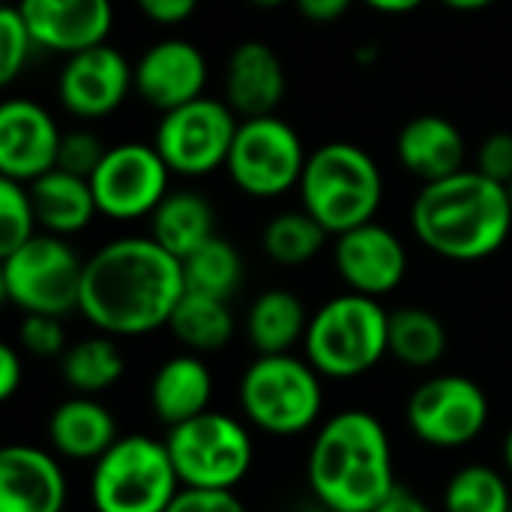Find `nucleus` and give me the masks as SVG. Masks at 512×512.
I'll return each mask as SVG.
<instances>
[{"label": "nucleus", "instance_id": "36", "mask_svg": "<svg viewBox=\"0 0 512 512\" xmlns=\"http://www.w3.org/2000/svg\"><path fill=\"white\" fill-rule=\"evenodd\" d=\"M18 342L33 357L66 354V330L54 315H24L18 327Z\"/></svg>", "mask_w": 512, "mask_h": 512}, {"label": "nucleus", "instance_id": "3", "mask_svg": "<svg viewBox=\"0 0 512 512\" xmlns=\"http://www.w3.org/2000/svg\"><path fill=\"white\" fill-rule=\"evenodd\" d=\"M309 486L324 510L372 512L399 483L390 435L369 411L330 417L309 450Z\"/></svg>", "mask_w": 512, "mask_h": 512}, {"label": "nucleus", "instance_id": "26", "mask_svg": "<svg viewBox=\"0 0 512 512\" xmlns=\"http://www.w3.org/2000/svg\"><path fill=\"white\" fill-rule=\"evenodd\" d=\"M309 315L294 291L273 288L255 297L246 312V336L258 354H291L306 339Z\"/></svg>", "mask_w": 512, "mask_h": 512}, {"label": "nucleus", "instance_id": "25", "mask_svg": "<svg viewBox=\"0 0 512 512\" xmlns=\"http://www.w3.org/2000/svg\"><path fill=\"white\" fill-rule=\"evenodd\" d=\"M150 237L165 252L186 261L195 249L216 237V213L198 192H168L150 216Z\"/></svg>", "mask_w": 512, "mask_h": 512}, {"label": "nucleus", "instance_id": "16", "mask_svg": "<svg viewBox=\"0 0 512 512\" xmlns=\"http://www.w3.org/2000/svg\"><path fill=\"white\" fill-rule=\"evenodd\" d=\"M333 258L345 285L354 294L375 300L396 291L408 273V252L402 240L378 222H366L348 234H339Z\"/></svg>", "mask_w": 512, "mask_h": 512}, {"label": "nucleus", "instance_id": "47", "mask_svg": "<svg viewBox=\"0 0 512 512\" xmlns=\"http://www.w3.org/2000/svg\"><path fill=\"white\" fill-rule=\"evenodd\" d=\"M507 192H510V201H512V180H510V183H507Z\"/></svg>", "mask_w": 512, "mask_h": 512}, {"label": "nucleus", "instance_id": "28", "mask_svg": "<svg viewBox=\"0 0 512 512\" xmlns=\"http://www.w3.org/2000/svg\"><path fill=\"white\" fill-rule=\"evenodd\" d=\"M123 369H126L123 351L114 342V336H105V333L81 339L78 345L66 348L63 363H60L63 381L81 396H96L114 387L123 378Z\"/></svg>", "mask_w": 512, "mask_h": 512}, {"label": "nucleus", "instance_id": "42", "mask_svg": "<svg viewBox=\"0 0 512 512\" xmlns=\"http://www.w3.org/2000/svg\"><path fill=\"white\" fill-rule=\"evenodd\" d=\"M372 512H432L429 510V504L423 501V498H417L411 489H405V486H396L378 507Z\"/></svg>", "mask_w": 512, "mask_h": 512}, {"label": "nucleus", "instance_id": "12", "mask_svg": "<svg viewBox=\"0 0 512 512\" xmlns=\"http://www.w3.org/2000/svg\"><path fill=\"white\" fill-rule=\"evenodd\" d=\"M405 417L414 438L426 447L459 450L483 435L489 399L486 390L465 375H435L411 393Z\"/></svg>", "mask_w": 512, "mask_h": 512}, {"label": "nucleus", "instance_id": "39", "mask_svg": "<svg viewBox=\"0 0 512 512\" xmlns=\"http://www.w3.org/2000/svg\"><path fill=\"white\" fill-rule=\"evenodd\" d=\"M135 3L156 24H180L198 9V0H135Z\"/></svg>", "mask_w": 512, "mask_h": 512}, {"label": "nucleus", "instance_id": "43", "mask_svg": "<svg viewBox=\"0 0 512 512\" xmlns=\"http://www.w3.org/2000/svg\"><path fill=\"white\" fill-rule=\"evenodd\" d=\"M363 3H369L372 9L387 12V15H402V12H411V9L423 6L426 0H363Z\"/></svg>", "mask_w": 512, "mask_h": 512}, {"label": "nucleus", "instance_id": "18", "mask_svg": "<svg viewBox=\"0 0 512 512\" xmlns=\"http://www.w3.org/2000/svg\"><path fill=\"white\" fill-rule=\"evenodd\" d=\"M207 60L198 45L186 39H162L150 45L135 63V90L138 96L165 111H174L186 102L204 96Z\"/></svg>", "mask_w": 512, "mask_h": 512}, {"label": "nucleus", "instance_id": "40", "mask_svg": "<svg viewBox=\"0 0 512 512\" xmlns=\"http://www.w3.org/2000/svg\"><path fill=\"white\" fill-rule=\"evenodd\" d=\"M24 381V363L12 345H0V399H12Z\"/></svg>", "mask_w": 512, "mask_h": 512}, {"label": "nucleus", "instance_id": "30", "mask_svg": "<svg viewBox=\"0 0 512 512\" xmlns=\"http://www.w3.org/2000/svg\"><path fill=\"white\" fill-rule=\"evenodd\" d=\"M183 279L186 291L228 303L243 285V258L228 240L213 237L183 261Z\"/></svg>", "mask_w": 512, "mask_h": 512}, {"label": "nucleus", "instance_id": "48", "mask_svg": "<svg viewBox=\"0 0 512 512\" xmlns=\"http://www.w3.org/2000/svg\"><path fill=\"white\" fill-rule=\"evenodd\" d=\"M327 512H333V510H327Z\"/></svg>", "mask_w": 512, "mask_h": 512}, {"label": "nucleus", "instance_id": "45", "mask_svg": "<svg viewBox=\"0 0 512 512\" xmlns=\"http://www.w3.org/2000/svg\"><path fill=\"white\" fill-rule=\"evenodd\" d=\"M246 3H252V6H258V9H279V6H285L288 0H246Z\"/></svg>", "mask_w": 512, "mask_h": 512}, {"label": "nucleus", "instance_id": "22", "mask_svg": "<svg viewBox=\"0 0 512 512\" xmlns=\"http://www.w3.org/2000/svg\"><path fill=\"white\" fill-rule=\"evenodd\" d=\"M213 375L198 354H177L165 360L150 384V408L168 429L210 411Z\"/></svg>", "mask_w": 512, "mask_h": 512}, {"label": "nucleus", "instance_id": "27", "mask_svg": "<svg viewBox=\"0 0 512 512\" xmlns=\"http://www.w3.org/2000/svg\"><path fill=\"white\" fill-rule=\"evenodd\" d=\"M168 327L189 348V354L222 351L234 339V315L228 303L216 297L192 294V291L183 294Z\"/></svg>", "mask_w": 512, "mask_h": 512}, {"label": "nucleus", "instance_id": "21", "mask_svg": "<svg viewBox=\"0 0 512 512\" xmlns=\"http://www.w3.org/2000/svg\"><path fill=\"white\" fill-rule=\"evenodd\" d=\"M396 156L405 171L423 183H435L465 171V138L453 120L441 114H420L402 126Z\"/></svg>", "mask_w": 512, "mask_h": 512}, {"label": "nucleus", "instance_id": "17", "mask_svg": "<svg viewBox=\"0 0 512 512\" xmlns=\"http://www.w3.org/2000/svg\"><path fill=\"white\" fill-rule=\"evenodd\" d=\"M33 42L66 57L102 45L111 33V0H18Z\"/></svg>", "mask_w": 512, "mask_h": 512}, {"label": "nucleus", "instance_id": "20", "mask_svg": "<svg viewBox=\"0 0 512 512\" xmlns=\"http://www.w3.org/2000/svg\"><path fill=\"white\" fill-rule=\"evenodd\" d=\"M225 96L240 120L270 117L285 96V66L279 54L258 39L240 42L228 57Z\"/></svg>", "mask_w": 512, "mask_h": 512}, {"label": "nucleus", "instance_id": "35", "mask_svg": "<svg viewBox=\"0 0 512 512\" xmlns=\"http://www.w3.org/2000/svg\"><path fill=\"white\" fill-rule=\"evenodd\" d=\"M105 153H108V147L102 144L99 135H93L87 129H72V132H63V138H60L57 168L90 180L96 174V168L102 165Z\"/></svg>", "mask_w": 512, "mask_h": 512}, {"label": "nucleus", "instance_id": "13", "mask_svg": "<svg viewBox=\"0 0 512 512\" xmlns=\"http://www.w3.org/2000/svg\"><path fill=\"white\" fill-rule=\"evenodd\" d=\"M168 174L171 168L156 147L138 141L108 147L102 165L90 177L99 213L117 222L153 216L168 195Z\"/></svg>", "mask_w": 512, "mask_h": 512}, {"label": "nucleus", "instance_id": "32", "mask_svg": "<svg viewBox=\"0 0 512 512\" xmlns=\"http://www.w3.org/2000/svg\"><path fill=\"white\" fill-rule=\"evenodd\" d=\"M512 498L504 474L489 465L456 471L444 489V512H510Z\"/></svg>", "mask_w": 512, "mask_h": 512}, {"label": "nucleus", "instance_id": "24", "mask_svg": "<svg viewBox=\"0 0 512 512\" xmlns=\"http://www.w3.org/2000/svg\"><path fill=\"white\" fill-rule=\"evenodd\" d=\"M27 189H30V201L36 210V222L39 228H45V234H54V237L78 234L99 213L90 180L75 177L69 171L54 168L42 174L39 180L27 183Z\"/></svg>", "mask_w": 512, "mask_h": 512}, {"label": "nucleus", "instance_id": "2", "mask_svg": "<svg viewBox=\"0 0 512 512\" xmlns=\"http://www.w3.org/2000/svg\"><path fill=\"white\" fill-rule=\"evenodd\" d=\"M411 228L429 252L447 261H483L510 237V192L477 168L423 183L411 207Z\"/></svg>", "mask_w": 512, "mask_h": 512}, {"label": "nucleus", "instance_id": "23", "mask_svg": "<svg viewBox=\"0 0 512 512\" xmlns=\"http://www.w3.org/2000/svg\"><path fill=\"white\" fill-rule=\"evenodd\" d=\"M48 441L72 462H96L117 444V423L96 399L72 396L51 411Z\"/></svg>", "mask_w": 512, "mask_h": 512}, {"label": "nucleus", "instance_id": "46", "mask_svg": "<svg viewBox=\"0 0 512 512\" xmlns=\"http://www.w3.org/2000/svg\"><path fill=\"white\" fill-rule=\"evenodd\" d=\"M504 465H507V471L512 474V429L507 432V441H504Z\"/></svg>", "mask_w": 512, "mask_h": 512}, {"label": "nucleus", "instance_id": "8", "mask_svg": "<svg viewBox=\"0 0 512 512\" xmlns=\"http://www.w3.org/2000/svg\"><path fill=\"white\" fill-rule=\"evenodd\" d=\"M165 447L183 489L234 492L255 459L249 429L222 411H204L168 429Z\"/></svg>", "mask_w": 512, "mask_h": 512}, {"label": "nucleus", "instance_id": "34", "mask_svg": "<svg viewBox=\"0 0 512 512\" xmlns=\"http://www.w3.org/2000/svg\"><path fill=\"white\" fill-rule=\"evenodd\" d=\"M36 48L21 12L15 6L0 9V81L12 84L15 75L24 69L30 51Z\"/></svg>", "mask_w": 512, "mask_h": 512}, {"label": "nucleus", "instance_id": "38", "mask_svg": "<svg viewBox=\"0 0 512 512\" xmlns=\"http://www.w3.org/2000/svg\"><path fill=\"white\" fill-rule=\"evenodd\" d=\"M165 512H246V507L234 492L180 489V495Z\"/></svg>", "mask_w": 512, "mask_h": 512}, {"label": "nucleus", "instance_id": "11", "mask_svg": "<svg viewBox=\"0 0 512 512\" xmlns=\"http://www.w3.org/2000/svg\"><path fill=\"white\" fill-rule=\"evenodd\" d=\"M237 126L240 120L228 102L201 96L162 114L153 147L171 174L204 177L216 168H225Z\"/></svg>", "mask_w": 512, "mask_h": 512}, {"label": "nucleus", "instance_id": "44", "mask_svg": "<svg viewBox=\"0 0 512 512\" xmlns=\"http://www.w3.org/2000/svg\"><path fill=\"white\" fill-rule=\"evenodd\" d=\"M441 3L450 6V9H459V12H477V9L492 6L495 0H441Z\"/></svg>", "mask_w": 512, "mask_h": 512}, {"label": "nucleus", "instance_id": "14", "mask_svg": "<svg viewBox=\"0 0 512 512\" xmlns=\"http://www.w3.org/2000/svg\"><path fill=\"white\" fill-rule=\"evenodd\" d=\"M132 87L135 66H129V60L108 42L66 57L57 78V96L63 108L84 120H99L117 111Z\"/></svg>", "mask_w": 512, "mask_h": 512}, {"label": "nucleus", "instance_id": "29", "mask_svg": "<svg viewBox=\"0 0 512 512\" xmlns=\"http://www.w3.org/2000/svg\"><path fill=\"white\" fill-rule=\"evenodd\" d=\"M390 354L414 369L435 366L447 351V330L438 315L429 309H396L390 312Z\"/></svg>", "mask_w": 512, "mask_h": 512}, {"label": "nucleus", "instance_id": "4", "mask_svg": "<svg viewBox=\"0 0 512 512\" xmlns=\"http://www.w3.org/2000/svg\"><path fill=\"white\" fill-rule=\"evenodd\" d=\"M300 201L327 234H348L375 213L384 198V177L378 162L351 141H330L318 147L300 177Z\"/></svg>", "mask_w": 512, "mask_h": 512}, {"label": "nucleus", "instance_id": "5", "mask_svg": "<svg viewBox=\"0 0 512 512\" xmlns=\"http://www.w3.org/2000/svg\"><path fill=\"white\" fill-rule=\"evenodd\" d=\"M390 312L363 294L327 300L312 318L303 339L306 360L321 378L351 381L375 369L390 354Z\"/></svg>", "mask_w": 512, "mask_h": 512}, {"label": "nucleus", "instance_id": "15", "mask_svg": "<svg viewBox=\"0 0 512 512\" xmlns=\"http://www.w3.org/2000/svg\"><path fill=\"white\" fill-rule=\"evenodd\" d=\"M63 132L54 117L30 99H6L0 105V174L33 183L57 168Z\"/></svg>", "mask_w": 512, "mask_h": 512}, {"label": "nucleus", "instance_id": "41", "mask_svg": "<svg viewBox=\"0 0 512 512\" xmlns=\"http://www.w3.org/2000/svg\"><path fill=\"white\" fill-rule=\"evenodd\" d=\"M294 3L303 18H309L315 24H330V21L342 18L354 0H294Z\"/></svg>", "mask_w": 512, "mask_h": 512}, {"label": "nucleus", "instance_id": "19", "mask_svg": "<svg viewBox=\"0 0 512 512\" xmlns=\"http://www.w3.org/2000/svg\"><path fill=\"white\" fill-rule=\"evenodd\" d=\"M66 474L60 462L30 444L0 453V512H63Z\"/></svg>", "mask_w": 512, "mask_h": 512}, {"label": "nucleus", "instance_id": "6", "mask_svg": "<svg viewBox=\"0 0 512 512\" xmlns=\"http://www.w3.org/2000/svg\"><path fill=\"white\" fill-rule=\"evenodd\" d=\"M240 408L267 435H303L324 408L321 375L294 354H258L240 378Z\"/></svg>", "mask_w": 512, "mask_h": 512}, {"label": "nucleus", "instance_id": "1", "mask_svg": "<svg viewBox=\"0 0 512 512\" xmlns=\"http://www.w3.org/2000/svg\"><path fill=\"white\" fill-rule=\"evenodd\" d=\"M186 294L183 261L153 237H120L84 261L78 312L105 336L165 327Z\"/></svg>", "mask_w": 512, "mask_h": 512}, {"label": "nucleus", "instance_id": "7", "mask_svg": "<svg viewBox=\"0 0 512 512\" xmlns=\"http://www.w3.org/2000/svg\"><path fill=\"white\" fill-rule=\"evenodd\" d=\"M180 495V477L165 441L126 435L96 459L90 501L96 512H165Z\"/></svg>", "mask_w": 512, "mask_h": 512}, {"label": "nucleus", "instance_id": "49", "mask_svg": "<svg viewBox=\"0 0 512 512\" xmlns=\"http://www.w3.org/2000/svg\"><path fill=\"white\" fill-rule=\"evenodd\" d=\"M510 512H512V510H510Z\"/></svg>", "mask_w": 512, "mask_h": 512}, {"label": "nucleus", "instance_id": "33", "mask_svg": "<svg viewBox=\"0 0 512 512\" xmlns=\"http://www.w3.org/2000/svg\"><path fill=\"white\" fill-rule=\"evenodd\" d=\"M36 210L27 183L0 177V258L36 237Z\"/></svg>", "mask_w": 512, "mask_h": 512}, {"label": "nucleus", "instance_id": "31", "mask_svg": "<svg viewBox=\"0 0 512 512\" xmlns=\"http://www.w3.org/2000/svg\"><path fill=\"white\" fill-rule=\"evenodd\" d=\"M327 237L330 234L315 216H309L306 210H288L267 222L264 252L282 267H300L324 249Z\"/></svg>", "mask_w": 512, "mask_h": 512}, {"label": "nucleus", "instance_id": "37", "mask_svg": "<svg viewBox=\"0 0 512 512\" xmlns=\"http://www.w3.org/2000/svg\"><path fill=\"white\" fill-rule=\"evenodd\" d=\"M477 171L507 186L512 180V132H492L477 153Z\"/></svg>", "mask_w": 512, "mask_h": 512}, {"label": "nucleus", "instance_id": "9", "mask_svg": "<svg viewBox=\"0 0 512 512\" xmlns=\"http://www.w3.org/2000/svg\"><path fill=\"white\" fill-rule=\"evenodd\" d=\"M84 261L54 234H36L21 249L3 255L0 285L6 300L24 315L63 318L78 309Z\"/></svg>", "mask_w": 512, "mask_h": 512}, {"label": "nucleus", "instance_id": "10", "mask_svg": "<svg viewBox=\"0 0 512 512\" xmlns=\"http://www.w3.org/2000/svg\"><path fill=\"white\" fill-rule=\"evenodd\" d=\"M306 150L294 126L279 117L240 120L225 171L231 183L252 198H279L300 186Z\"/></svg>", "mask_w": 512, "mask_h": 512}]
</instances>
